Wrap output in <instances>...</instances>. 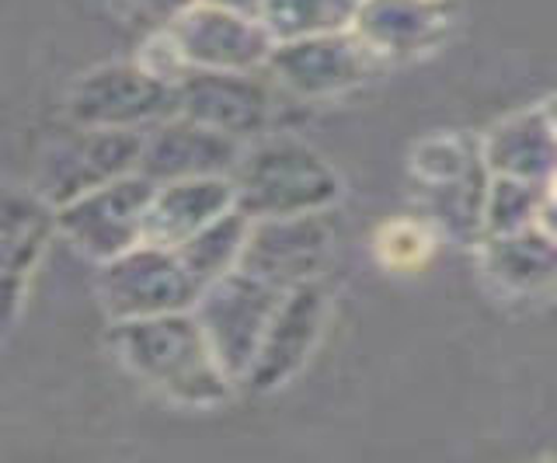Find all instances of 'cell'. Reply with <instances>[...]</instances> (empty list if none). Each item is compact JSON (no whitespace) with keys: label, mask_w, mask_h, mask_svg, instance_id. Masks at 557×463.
Returning <instances> with one entry per match:
<instances>
[{"label":"cell","mask_w":557,"mask_h":463,"mask_svg":"<svg viewBox=\"0 0 557 463\" xmlns=\"http://www.w3.org/2000/svg\"><path fill=\"white\" fill-rule=\"evenodd\" d=\"M112 346L139 380L178 404L216 408L234 390L196 311L115 321Z\"/></svg>","instance_id":"6da1fadb"},{"label":"cell","mask_w":557,"mask_h":463,"mask_svg":"<svg viewBox=\"0 0 557 463\" xmlns=\"http://www.w3.org/2000/svg\"><path fill=\"white\" fill-rule=\"evenodd\" d=\"M231 182L237 188V210L251 220L318 213L342 199V178L335 167L313 147L289 136L244 147Z\"/></svg>","instance_id":"7a4b0ae2"},{"label":"cell","mask_w":557,"mask_h":463,"mask_svg":"<svg viewBox=\"0 0 557 463\" xmlns=\"http://www.w3.org/2000/svg\"><path fill=\"white\" fill-rule=\"evenodd\" d=\"M283 297V286L261 279L248 268H234L223 279L202 286L199 303L191 311H196L202 331L213 341L220 363L234 384L248 380L255 355L265 341V331Z\"/></svg>","instance_id":"3957f363"},{"label":"cell","mask_w":557,"mask_h":463,"mask_svg":"<svg viewBox=\"0 0 557 463\" xmlns=\"http://www.w3.org/2000/svg\"><path fill=\"white\" fill-rule=\"evenodd\" d=\"M199 293L202 283L188 272L182 254L150 241H139L98 272V297L112 321L191 311Z\"/></svg>","instance_id":"277c9868"},{"label":"cell","mask_w":557,"mask_h":463,"mask_svg":"<svg viewBox=\"0 0 557 463\" xmlns=\"http://www.w3.org/2000/svg\"><path fill=\"white\" fill-rule=\"evenodd\" d=\"M153 192L157 182L133 171V175H122L57 205V227L84 259L104 265L147 237V210Z\"/></svg>","instance_id":"5b68a950"},{"label":"cell","mask_w":557,"mask_h":463,"mask_svg":"<svg viewBox=\"0 0 557 463\" xmlns=\"http://www.w3.org/2000/svg\"><path fill=\"white\" fill-rule=\"evenodd\" d=\"M74 126L91 129H150L178 115V88L153 77L147 66L104 63L87 71L66 98Z\"/></svg>","instance_id":"8992f818"},{"label":"cell","mask_w":557,"mask_h":463,"mask_svg":"<svg viewBox=\"0 0 557 463\" xmlns=\"http://www.w3.org/2000/svg\"><path fill=\"white\" fill-rule=\"evenodd\" d=\"M144 129L77 126L74 136L52 143V150L39 161L35 192L46 196L52 205H63L98 185L133 175L139 171V158H144Z\"/></svg>","instance_id":"52a82bcc"},{"label":"cell","mask_w":557,"mask_h":463,"mask_svg":"<svg viewBox=\"0 0 557 463\" xmlns=\"http://www.w3.org/2000/svg\"><path fill=\"white\" fill-rule=\"evenodd\" d=\"M338 227L331 210L251 220L240 268L283 289L318 283L335 254Z\"/></svg>","instance_id":"ba28073f"},{"label":"cell","mask_w":557,"mask_h":463,"mask_svg":"<svg viewBox=\"0 0 557 463\" xmlns=\"http://www.w3.org/2000/svg\"><path fill=\"white\" fill-rule=\"evenodd\" d=\"M376 57L352 28L275 42L265 71L286 91L307 101H324L359 88L373 74Z\"/></svg>","instance_id":"9c48e42d"},{"label":"cell","mask_w":557,"mask_h":463,"mask_svg":"<svg viewBox=\"0 0 557 463\" xmlns=\"http://www.w3.org/2000/svg\"><path fill=\"white\" fill-rule=\"evenodd\" d=\"M182 46L191 71H234L258 74L269 66L275 36L258 14H244L216 4H191L182 18L168 25Z\"/></svg>","instance_id":"30bf717a"},{"label":"cell","mask_w":557,"mask_h":463,"mask_svg":"<svg viewBox=\"0 0 557 463\" xmlns=\"http://www.w3.org/2000/svg\"><path fill=\"white\" fill-rule=\"evenodd\" d=\"M244 147H248L244 140H234V136L209 129L178 112L147 129L139 175H147L157 185L182 178H231Z\"/></svg>","instance_id":"8fae6325"},{"label":"cell","mask_w":557,"mask_h":463,"mask_svg":"<svg viewBox=\"0 0 557 463\" xmlns=\"http://www.w3.org/2000/svg\"><path fill=\"white\" fill-rule=\"evenodd\" d=\"M324 317H327V293L321 279L286 289L244 384L251 390H278L283 384H289L304 370L313 346H318V338L324 331Z\"/></svg>","instance_id":"7c38bea8"},{"label":"cell","mask_w":557,"mask_h":463,"mask_svg":"<svg viewBox=\"0 0 557 463\" xmlns=\"http://www.w3.org/2000/svg\"><path fill=\"white\" fill-rule=\"evenodd\" d=\"M178 112L248 143L269 126L272 95L255 74L188 71V77L178 84Z\"/></svg>","instance_id":"4fadbf2b"},{"label":"cell","mask_w":557,"mask_h":463,"mask_svg":"<svg viewBox=\"0 0 557 463\" xmlns=\"http://www.w3.org/2000/svg\"><path fill=\"white\" fill-rule=\"evenodd\" d=\"M453 25V0H359L352 32L376 60H414L440 49Z\"/></svg>","instance_id":"5bb4252c"},{"label":"cell","mask_w":557,"mask_h":463,"mask_svg":"<svg viewBox=\"0 0 557 463\" xmlns=\"http://www.w3.org/2000/svg\"><path fill=\"white\" fill-rule=\"evenodd\" d=\"M57 227V205L46 196L32 192H11L4 196V245H0V297H4V328L14 324L17 306L25 300V286L32 279L35 265L46 254Z\"/></svg>","instance_id":"9a60e30c"},{"label":"cell","mask_w":557,"mask_h":463,"mask_svg":"<svg viewBox=\"0 0 557 463\" xmlns=\"http://www.w3.org/2000/svg\"><path fill=\"white\" fill-rule=\"evenodd\" d=\"M237 210L234 182L220 178H182L157 185L153 202L147 210V237L144 241L161 248H178L191 234H199L223 213Z\"/></svg>","instance_id":"2e32d148"},{"label":"cell","mask_w":557,"mask_h":463,"mask_svg":"<svg viewBox=\"0 0 557 463\" xmlns=\"http://www.w3.org/2000/svg\"><path fill=\"white\" fill-rule=\"evenodd\" d=\"M481 150L492 175H509L536 185H550L557 178V129L544 105L502 118L484 136Z\"/></svg>","instance_id":"e0dca14e"},{"label":"cell","mask_w":557,"mask_h":463,"mask_svg":"<svg viewBox=\"0 0 557 463\" xmlns=\"http://www.w3.org/2000/svg\"><path fill=\"white\" fill-rule=\"evenodd\" d=\"M481 262L487 276L509 293L536 297L557 286V241L536 223L516 234L484 237Z\"/></svg>","instance_id":"ac0fdd59"},{"label":"cell","mask_w":557,"mask_h":463,"mask_svg":"<svg viewBox=\"0 0 557 463\" xmlns=\"http://www.w3.org/2000/svg\"><path fill=\"white\" fill-rule=\"evenodd\" d=\"M248 230H251V216L240 210H231L209 223V227H202L199 234H191L188 241L178 245L174 251L182 254V262L188 265L191 276H196L202 286H209V283L223 279L226 272L240 268Z\"/></svg>","instance_id":"d6986e66"},{"label":"cell","mask_w":557,"mask_h":463,"mask_svg":"<svg viewBox=\"0 0 557 463\" xmlns=\"http://www.w3.org/2000/svg\"><path fill=\"white\" fill-rule=\"evenodd\" d=\"M359 0H261V22L275 42L352 28Z\"/></svg>","instance_id":"ffe728a7"},{"label":"cell","mask_w":557,"mask_h":463,"mask_svg":"<svg viewBox=\"0 0 557 463\" xmlns=\"http://www.w3.org/2000/svg\"><path fill=\"white\" fill-rule=\"evenodd\" d=\"M547 188L550 185L522 182V178H509V175H492L487 202H484V237L516 234V230L533 227Z\"/></svg>","instance_id":"44dd1931"},{"label":"cell","mask_w":557,"mask_h":463,"mask_svg":"<svg viewBox=\"0 0 557 463\" xmlns=\"http://www.w3.org/2000/svg\"><path fill=\"white\" fill-rule=\"evenodd\" d=\"M484 150L474 147L463 136H432V140L418 143L411 171L422 185H443V182H457L470 171L484 167Z\"/></svg>","instance_id":"7402d4cb"},{"label":"cell","mask_w":557,"mask_h":463,"mask_svg":"<svg viewBox=\"0 0 557 463\" xmlns=\"http://www.w3.org/2000/svg\"><path fill=\"white\" fill-rule=\"evenodd\" d=\"M429 254H432V234L425 230V223H418V220L383 223L376 234V259L387 268L411 272L418 265H425Z\"/></svg>","instance_id":"603a6c76"},{"label":"cell","mask_w":557,"mask_h":463,"mask_svg":"<svg viewBox=\"0 0 557 463\" xmlns=\"http://www.w3.org/2000/svg\"><path fill=\"white\" fill-rule=\"evenodd\" d=\"M136 63H139V66H147V71H150L153 77H161V80L174 84V88H178V84H182V80L188 77V71H191V63L185 60L182 46L174 42V36H171L168 28L150 32L147 42H144V49H139Z\"/></svg>","instance_id":"cb8c5ba5"},{"label":"cell","mask_w":557,"mask_h":463,"mask_svg":"<svg viewBox=\"0 0 557 463\" xmlns=\"http://www.w3.org/2000/svg\"><path fill=\"white\" fill-rule=\"evenodd\" d=\"M109 4L133 25H147L150 32H157V28H168L174 18H182L199 0H109Z\"/></svg>","instance_id":"d4e9b609"},{"label":"cell","mask_w":557,"mask_h":463,"mask_svg":"<svg viewBox=\"0 0 557 463\" xmlns=\"http://www.w3.org/2000/svg\"><path fill=\"white\" fill-rule=\"evenodd\" d=\"M536 227L544 234H550L557 241V192H554V188H547L544 205H540V213H536Z\"/></svg>","instance_id":"484cf974"},{"label":"cell","mask_w":557,"mask_h":463,"mask_svg":"<svg viewBox=\"0 0 557 463\" xmlns=\"http://www.w3.org/2000/svg\"><path fill=\"white\" fill-rule=\"evenodd\" d=\"M202 4H216V8H231L244 14H258L261 18V0H202Z\"/></svg>","instance_id":"4316f807"},{"label":"cell","mask_w":557,"mask_h":463,"mask_svg":"<svg viewBox=\"0 0 557 463\" xmlns=\"http://www.w3.org/2000/svg\"><path fill=\"white\" fill-rule=\"evenodd\" d=\"M544 109H547V115H550V123H554V129H557V95H554V98L547 101V105H544Z\"/></svg>","instance_id":"83f0119b"},{"label":"cell","mask_w":557,"mask_h":463,"mask_svg":"<svg viewBox=\"0 0 557 463\" xmlns=\"http://www.w3.org/2000/svg\"><path fill=\"white\" fill-rule=\"evenodd\" d=\"M550 188H554V192H557V178H554V182H550Z\"/></svg>","instance_id":"f1b7e54d"}]
</instances>
